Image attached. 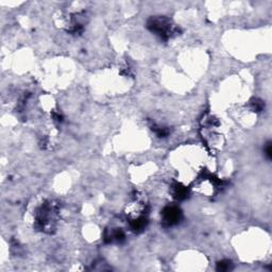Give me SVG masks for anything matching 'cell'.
Returning <instances> with one entry per match:
<instances>
[{"mask_svg":"<svg viewBox=\"0 0 272 272\" xmlns=\"http://www.w3.org/2000/svg\"><path fill=\"white\" fill-rule=\"evenodd\" d=\"M272 148H271V144L270 143H268L267 144V146H266V148H265V155L267 156V158H268V160H270V158H271V156H272Z\"/></svg>","mask_w":272,"mask_h":272,"instance_id":"5b68a950","label":"cell"},{"mask_svg":"<svg viewBox=\"0 0 272 272\" xmlns=\"http://www.w3.org/2000/svg\"><path fill=\"white\" fill-rule=\"evenodd\" d=\"M162 217L165 225L173 226L180 222L181 218H182V213L177 207H167L162 213Z\"/></svg>","mask_w":272,"mask_h":272,"instance_id":"3957f363","label":"cell"},{"mask_svg":"<svg viewBox=\"0 0 272 272\" xmlns=\"http://www.w3.org/2000/svg\"><path fill=\"white\" fill-rule=\"evenodd\" d=\"M231 263L229 262V260H222V262L218 263V266H217V270L219 271H228L231 269Z\"/></svg>","mask_w":272,"mask_h":272,"instance_id":"277c9868","label":"cell"},{"mask_svg":"<svg viewBox=\"0 0 272 272\" xmlns=\"http://www.w3.org/2000/svg\"><path fill=\"white\" fill-rule=\"evenodd\" d=\"M148 28L151 32L155 33L156 36L163 40H167L173 36L174 26L170 20L165 17H154L151 18L148 22Z\"/></svg>","mask_w":272,"mask_h":272,"instance_id":"7a4b0ae2","label":"cell"},{"mask_svg":"<svg viewBox=\"0 0 272 272\" xmlns=\"http://www.w3.org/2000/svg\"><path fill=\"white\" fill-rule=\"evenodd\" d=\"M59 210L52 202H45L37 210L34 215L36 226L44 232H51L58 217Z\"/></svg>","mask_w":272,"mask_h":272,"instance_id":"6da1fadb","label":"cell"}]
</instances>
